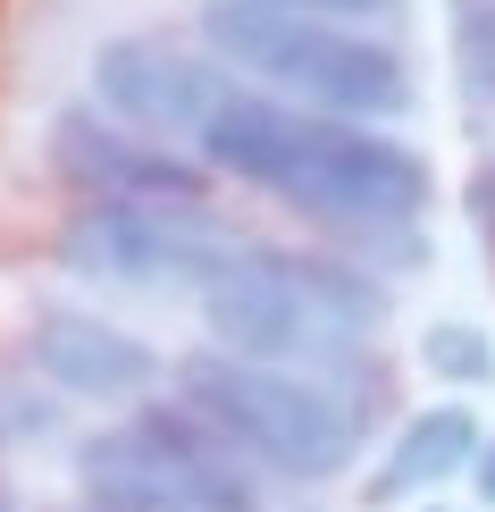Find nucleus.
<instances>
[{"label":"nucleus","mask_w":495,"mask_h":512,"mask_svg":"<svg viewBox=\"0 0 495 512\" xmlns=\"http://www.w3.org/2000/svg\"><path fill=\"white\" fill-rule=\"evenodd\" d=\"M193 160L210 177H235L252 194L286 202L311 227H336V236L420 227L428 202H437V168L403 135L303 110V101H277L261 84H227L210 101V118L193 126Z\"/></svg>","instance_id":"nucleus-1"},{"label":"nucleus","mask_w":495,"mask_h":512,"mask_svg":"<svg viewBox=\"0 0 495 512\" xmlns=\"http://www.w3.org/2000/svg\"><path fill=\"white\" fill-rule=\"evenodd\" d=\"M378 328H386V286L344 252H311V244H235L219 277L202 286V336L235 361L328 378L370 353Z\"/></svg>","instance_id":"nucleus-2"},{"label":"nucleus","mask_w":495,"mask_h":512,"mask_svg":"<svg viewBox=\"0 0 495 512\" xmlns=\"http://www.w3.org/2000/svg\"><path fill=\"white\" fill-rule=\"evenodd\" d=\"M193 34H202V51L219 59L235 84H261V93L328 110V118L395 126V118H412V101H420L403 51L378 42L370 26L294 17V9H269V0H202Z\"/></svg>","instance_id":"nucleus-3"},{"label":"nucleus","mask_w":495,"mask_h":512,"mask_svg":"<svg viewBox=\"0 0 495 512\" xmlns=\"http://www.w3.org/2000/svg\"><path fill=\"white\" fill-rule=\"evenodd\" d=\"M177 403H193L244 454L252 479L328 487L361 454V412L319 370H277V361H235L219 345H202L177 361Z\"/></svg>","instance_id":"nucleus-4"},{"label":"nucleus","mask_w":495,"mask_h":512,"mask_svg":"<svg viewBox=\"0 0 495 512\" xmlns=\"http://www.w3.org/2000/svg\"><path fill=\"white\" fill-rule=\"evenodd\" d=\"M76 487L101 512H261V479L193 403L143 395L76 445Z\"/></svg>","instance_id":"nucleus-5"},{"label":"nucleus","mask_w":495,"mask_h":512,"mask_svg":"<svg viewBox=\"0 0 495 512\" xmlns=\"http://www.w3.org/2000/svg\"><path fill=\"white\" fill-rule=\"evenodd\" d=\"M227 252L235 236L210 219V202H76L59 227V269L126 294H168V286L202 294Z\"/></svg>","instance_id":"nucleus-6"},{"label":"nucleus","mask_w":495,"mask_h":512,"mask_svg":"<svg viewBox=\"0 0 495 512\" xmlns=\"http://www.w3.org/2000/svg\"><path fill=\"white\" fill-rule=\"evenodd\" d=\"M42 152H51V177L76 202H210V168L185 143L135 135L93 101H68L42 135Z\"/></svg>","instance_id":"nucleus-7"},{"label":"nucleus","mask_w":495,"mask_h":512,"mask_svg":"<svg viewBox=\"0 0 495 512\" xmlns=\"http://www.w3.org/2000/svg\"><path fill=\"white\" fill-rule=\"evenodd\" d=\"M227 68L210 51H185V42L160 34H110L93 51V110H110L135 135L160 143H193V126L210 118V101L227 93Z\"/></svg>","instance_id":"nucleus-8"},{"label":"nucleus","mask_w":495,"mask_h":512,"mask_svg":"<svg viewBox=\"0 0 495 512\" xmlns=\"http://www.w3.org/2000/svg\"><path fill=\"white\" fill-rule=\"evenodd\" d=\"M26 361H34L42 387L68 395V403H143L160 387V353L143 345L135 328H118V319H101V311H68V303L34 311Z\"/></svg>","instance_id":"nucleus-9"},{"label":"nucleus","mask_w":495,"mask_h":512,"mask_svg":"<svg viewBox=\"0 0 495 512\" xmlns=\"http://www.w3.org/2000/svg\"><path fill=\"white\" fill-rule=\"evenodd\" d=\"M479 437H487V429H479V412H470V403H420V412L395 429L386 462L361 479L370 512H386V504H420V496H437L445 479H462L470 454H479Z\"/></svg>","instance_id":"nucleus-10"},{"label":"nucleus","mask_w":495,"mask_h":512,"mask_svg":"<svg viewBox=\"0 0 495 512\" xmlns=\"http://www.w3.org/2000/svg\"><path fill=\"white\" fill-rule=\"evenodd\" d=\"M420 370L454 395H479V387H495V336L479 319H428L420 328Z\"/></svg>","instance_id":"nucleus-11"},{"label":"nucleus","mask_w":495,"mask_h":512,"mask_svg":"<svg viewBox=\"0 0 495 512\" xmlns=\"http://www.w3.org/2000/svg\"><path fill=\"white\" fill-rule=\"evenodd\" d=\"M454 59H462L470 93H495V0H470L454 17Z\"/></svg>","instance_id":"nucleus-12"},{"label":"nucleus","mask_w":495,"mask_h":512,"mask_svg":"<svg viewBox=\"0 0 495 512\" xmlns=\"http://www.w3.org/2000/svg\"><path fill=\"white\" fill-rule=\"evenodd\" d=\"M269 9H294V17H336V26H378V17H395L403 0H269Z\"/></svg>","instance_id":"nucleus-13"},{"label":"nucleus","mask_w":495,"mask_h":512,"mask_svg":"<svg viewBox=\"0 0 495 512\" xmlns=\"http://www.w3.org/2000/svg\"><path fill=\"white\" fill-rule=\"evenodd\" d=\"M470 219H479V236H487V252H495V168L470 177Z\"/></svg>","instance_id":"nucleus-14"},{"label":"nucleus","mask_w":495,"mask_h":512,"mask_svg":"<svg viewBox=\"0 0 495 512\" xmlns=\"http://www.w3.org/2000/svg\"><path fill=\"white\" fill-rule=\"evenodd\" d=\"M470 487H479V504L495 512V437H479V454H470V471H462Z\"/></svg>","instance_id":"nucleus-15"},{"label":"nucleus","mask_w":495,"mask_h":512,"mask_svg":"<svg viewBox=\"0 0 495 512\" xmlns=\"http://www.w3.org/2000/svg\"><path fill=\"white\" fill-rule=\"evenodd\" d=\"M0 512H26V504H17V487H9V479H0Z\"/></svg>","instance_id":"nucleus-16"},{"label":"nucleus","mask_w":495,"mask_h":512,"mask_svg":"<svg viewBox=\"0 0 495 512\" xmlns=\"http://www.w3.org/2000/svg\"><path fill=\"white\" fill-rule=\"evenodd\" d=\"M76 512H101V504H76Z\"/></svg>","instance_id":"nucleus-17"},{"label":"nucleus","mask_w":495,"mask_h":512,"mask_svg":"<svg viewBox=\"0 0 495 512\" xmlns=\"http://www.w3.org/2000/svg\"><path fill=\"white\" fill-rule=\"evenodd\" d=\"M428 512H445V504H428Z\"/></svg>","instance_id":"nucleus-18"}]
</instances>
